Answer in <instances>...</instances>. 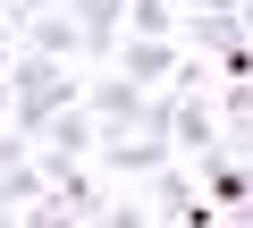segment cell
Here are the masks:
<instances>
[{"label": "cell", "instance_id": "obj_1", "mask_svg": "<svg viewBox=\"0 0 253 228\" xmlns=\"http://www.w3.org/2000/svg\"><path fill=\"white\" fill-rule=\"evenodd\" d=\"M68 101H76V76H68L59 59H42V51H17V59H9V127L42 136Z\"/></svg>", "mask_w": 253, "mask_h": 228}, {"label": "cell", "instance_id": "obj_2", "mask_svg": "<svg viewBox=\"0 0 253 228\" xmlns=\"http://www.w3.org/2000/svg\"><path fill=\"white\" fill-rule=\"evenodd\" d=\"M93 152H101V169H110V178H152L161 161H177V136H169V127H152V119H144V127H101V144H93Z\"/></svg>", "mask_w": 253, "mask_h": 228}, {"label": "cell", "instance_id": "obj_3", "mask_svg": "<svg viewBox=\"0 0 253 228\" xmlns=\"http://www.w3.org/2000/svg\"><path fill=\"white\" fill-rule=\"evenodd\" d=\"M211 211H219V203L203 194V178H186L177 161H161V169H152V220H194V228H203Z\"/></svg>", "mask_w": 253, "mask_h": 228}, {"label": "cell", "instance_id": "obj_4", "mask_svg": "<svg viewBox=\"0 0 253 228\" xmlns=\"http://www.w3.org/2000/svg\"><path fill=\"white\" fill-rule=\"evenodd\" d=\"M144 110H152V85H135L126 68L93 76V119H101V127H144Z\"/></svg>", "mask_w": 253, "mask_h": 228}, {"label": "cell", "instance_id": "obj_5", "mask_svg": "<svg viewBox=\"0 0 253 228\" xmlns=\"http://www.w3.org/2000/svg\"><path fill=\"white\" fill-rule=\"evenodd\" d=\"M110 59H118L126 76H135V85H169L186 51H177V34H126V43H118Z\"/></svg>", "mask_w": 253, "mask_h": 228}, {"label": "cell", "instance_id": "obj_6", "mask_svg": "<svg viewBox=\"0 0 253 228\" xmlns=\"http://www.w3.org/2000/svg\"><path fill=\"white\" fill-rule=\"evenodd\" d=\"M93 144H101V119H93V110H76V101H68L59 119H51L42 136H34V161H84Z\"/></svg>", "mask_w": 253, "mask_h": 228}, {"label": "cell", "instance_id": "obj_7", "mask_svg": "<svg viewBox=\"0 0 253 228\" xmlns=\"http://www.w3.org/2000/svg\"><path fill=\"white\" fill-rule=\"evenodd\" d=\"M17 34H26V51H42V59L84 51V34H76V17H68V0H51V9H34V17H17Z\"/></svg>", "mask_w": 253, "mask_h": 228}, {"label": "cell", "instance_id": "obj_8", "mask_svg": "<svg viewBox=\"0 0 253 228\" xmlns=\"http://www.w3.org/2000/svg\"><path fill=\"white\" fill-rule=\"evenodd\" d=\"M68 17L84 34V59H110L118 51V26H126V0H68Z\"/></svg>", "mask_w": 253, "mask_h": 228}, {"label": "cell", "instance_id": "obj_9", "mask_svg": "<svg viewBox=\"0 0 253 228\" xmlns=\"http://www.w3.org/2000/svg\"><path fill=\"white\" fill-rule=\"evenodd\" d=\"M219 136H228V144H253V76H228V93H219Z\"/></svg>", "mask_w": 253, "mask_h": 228}, {"label": "cell", "instance_id": "obj_10", "mask_svg": "<svg viewBox=\"0 0 253 228\" xmlns=\"http://www.w3.org/2000/svg\"><path fill=\"white\" fill-rule=\"evenodd\" d=\"M17 161H34V136H26V127H9V136H0V169H17Z\"/></svg>", "mask_w": 253, "mask_h": 228}, {"label": "cell", "instance_id": "obj_11", "mask_svg": "<svg viewBox=\"0 0 253 228\" xmlns=\"http://www.w3.org/2000/svg\"><path fill=\"white\" fill-rule=\"evenodd\" d=\"M9 59H17V26L0 17V76H9Z\"/></svg>", "mask_w": 253, "mask_h": 228}, {"label": "cell", "instance_id": "obj_12", "mask_svg": "<svg viewBox=\"0 0 253 228\" xmlns=\"http://www.w3.org/2000/svg\"><path fill=\"white\" fill-rule=\"evenodd\" d=\"M245 26H253V0H245Z\"/></svg>", "mask_w": 253, "mask_h": 228}]
</instances>
